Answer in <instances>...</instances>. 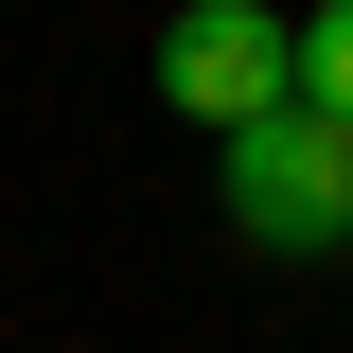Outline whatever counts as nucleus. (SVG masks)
I'll return each instance as SVG.
<instances>
[{"instance_id": "nucleus-1", "label": "nucleus", "mask_w": 353, "mask_h": 353, "mask_svg": "<svg viewBox=\"0 0 353 353\" xmlns=\"http://www.w3.org/2000/svg\"><path fill=\"white\" fill-rule=\"evenodd\" d=\"M159 106L194 141H248V124H283L301 106V18H265V0H194L159 36Z\"/></svg>"}, {"instance_id": "nucleus-2", "label": "nucleus", "mask_w": 353, "mask_h": 353, "mask_svg": "<svg viewBox=\"0 0 353 353\" xmlns=\"http://www.w3.org/2000/svg\"><path fill=\"white\" fill-rule=\"evenodd\" d=\"M212 159H230V230H248V248H283V265L353 248V124H318V106H283V124L212 141Z\"/></svg>"}, {"instance_id": "nucleus-3", "label": "nucleus", "mask_w": 353, "mask_h": 353, "mask_svg": "<svg viewBox=\"0 0 353 353\" xmlns=\"http://www.w3.org/2000/svg\"><path fill=\"white\" fill-rule=\"evenodd\" d=\"M301 106H318V124H353V0H318V18H301Z\"/></svg>"}]
</instances>
